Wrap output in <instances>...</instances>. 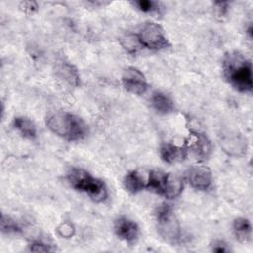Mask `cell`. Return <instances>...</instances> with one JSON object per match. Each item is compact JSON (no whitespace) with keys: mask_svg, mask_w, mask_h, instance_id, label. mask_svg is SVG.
<instances>
[{"mask_svg":"<svg viewBox=\"0 0 253 253\" xmlns=\"http://www.w3.org/2000/svg\"><path fill=\"white\" fill-rule=\"evenodd\" d=\"M187 180L190 185L199 191L208 190L212 182L211 170L206 166H193L187 173Z\"/></svg>","mask_w":253,"mask_h":253,"instance_id":"cell-7","label":"cell"},{"mask_svg":"<svg viewBox=\"0 0 253 253\" xmlns=\"http://www.w3.org/2000/svg\"><path fill=\"white\" fill-rule=\"evenodd\" d=\"M1 230L6 233H16L20 232L21 228L17 224L15 220H13L11 217L6 216L5 214H2L1 216Z\"/></svg>","mask_w":253,"mask_h":253,"instance_id":"cell-20","label":"cell"},{"mask_svg":"<svg viewBox=\"0 0 253 253\" xmlns=\"http://www.w3.org/2000/svg\"><path fill=\"white\" fill-rule=\"evenodd\" d=\"M182 191H183V181L177 176L168 174L163 196H165L168 199H175L182 193Z\"/></svg>","mask_w":253,"mask_h":253,"instance_id":"cell-17","label":"cell"},{"mask_svg":"<svg viewBox=\"0 0 253 253\" xmlns=\"http://www.w3.org/2000/svg\"><path fill=\"white\" fill-rule=\"evenodd\" d=\"M157 228L159 234L170 243H177L181 239V227L168 205H162L158 208Z\"/></svg>","mask_w":253,"mask_h":253,"instance_id":"cell-4","label":"cell"},{"mask_svg":"<svg viewBox=\"0 0 253 253\" xmlns=\"http://www.w3.org/2000/svg\"><path fill=\"white\" fill-rule=\"evenodd\" d=\"M21 8L24 9V11H28V12H34L37 10L38 6L36 2H32V1H26V2H22L21 4Z\"/></svg>","mask_w":253,"mask_h":253,"instance_id":"cell-24","label":"cell"},{"mask_svg":"<svg viewBox=\"0 0 253 253\" xmlns=\"http://www.w3.org/2000/svg\"><path fill=\"white\" fill-rule=\"evenodd\" d=\"M137 36L142 46L149 49L160 50L169 46V42L162 27L156 23H146Z\"/></svg>","mask_w":253,"mask_h":253,"instance_id":"cell-5","label":"cell"},{"mask_svg":"<svg viewBox=\"0 0 253 253\" xmlns=\"http://www.w3.org/2000/svg\"><path fill=\"white\" fill-rule=\"evenodd\" d=\"M151 105L159 114H169L174 110L173 101L161 92L153 93L151 97Z\"/></svg>","mask_w":253,"mask_h":253,"instance_id":"cell-14","label":"cell"},{"mask_svg":"<svg viewBox=\"0 0 253 253\" xmlns=\"http://www.w3.org/2000/svg\"><path fill=\"white\" fill-rule=\"evenodd\" d=\"M214 245L215 246L212 248V250L215 251V252H225V251H227V249L225 247V244L221 241H217L216 243H214Z\"/></svg>","mask_w":253,"mask_h":253,"instance_id":"cell-26","label":"cell"},{"mask_svg":"<svg viewBox=\"0 0 253 253\" xmlns=\"http://www.w3.org/2000/svg\"><path fill=\"white\" fill-rule=\"evenodd\" d=\"M223 71L229 83L239 92H251L252 68L251 63L237 51L229 52L223 60Z\"/></svg>","mask_w":253,"mask_h":253,"instance_id":"cell-1","label":"cell"},{"mask_svg":"<svg viewBox=\"0 0 253 253\" xmlns=\"http://www.w3.org/2000/svg\"><path fill=\"white\" fill-rule=\"evenodd\" d=\"M58 72L60 76L68 81L72 85H77L78 83V75L76 70L73 68V66L67 62H61L60 66L58 68Z\"/></svg>","mask_w":253,"mask_h":253,"instance_id":"cell-19","label":"cell"},{"mask_svg":"<svg viewBox=\"0 0 253 253\" xmlns=\"http://www.w3.org/2000/svg\"><path fill=\"white\" fill-rule=\"evenodd\" d=\"M46 126L53 133L69 141L80 140L87 134V126L84 121L64 111H57L48 115Z\"/></svg>","mask_w":253,"mask_h":253,"instance_id":"cell-2","label":"cell"},{"mask_svg":"<svg viewBox=\"0 0 253 253\" xmlns=\"http://www.w3.org/2000/svg\"><path fill=\"white\" fill-rule=\"evenodd\" d=\"M160 156L167 163H178L185 160L187 150L184 147L172 143H164L160 148Z\"/></svg>","mask_w":253,"mask_h":253,"instance_id":"cell-9","label":"cell"},{"mask_svg":"<svg viewBox=\"0 0 253 253\" xmlns=\"http://www.w3.org/2000/svg\"><path fill=\"white\" fill-rule=\"evenodd\" d=\"M57 232L61 237L64 238H70L71 236H73L74 232H75V228L73 226L72 223L68 222V221H63L62 223H60L57 227Z\"/></svg>","mask_w":253,"mask_h":253,"instance_id":"cell-22","label":"cell"},{"mask_svg":"<svg viewBox=\"0 0 253 253\" xmlns=\"http://www.w3.org/2000/svg\"><path fill=\"white\" fill-rule=\"evenodd\" d=\"M30 250L34 251V252H47V251H52L53 249L49 245H46L45 243H42L40 241H35L31 244Z\"/></svg>","mask_w":253,"mask_h":253,"instance_id":"cell-23","label":"cell"},{"mask_svg":"<svg viewBox=\"0 0 253 253\" xmlns=\"http://www.w3.org/2000/svg\"><path fill=\"white\" fill-rule=\"evenodd\" d=\"M167 177H168V174L164 173L163 171H160V170L150 171L148 179L146 181V188L151 191H154L159 195H163L165 186H166Z\"/></svg>","mask_w":253,"mask_h":253,"instance_id":"cell-10","label":"cell"},{"mask_svg":"<svg viewBox=\"0 0 253 253\" xmlns=\"http://www.w3.org/2000/svg\"><path fill=\"white\" fill-rule=\"evenodd\" d=\"M124 186L127 192L136 194L146 188V182L137 171H130L124 178Z\"/></svg>","mask_w":253,"mask_h":253,"instance_id":"cell-12","label":"cell"},{"mask_svg":"<svg viewBox=\"0 0 253 253\" xmlns=\"http://www.w3.org/2000/svg\"><path fill=\"white\" fill-rule=\"evenodd\" d=\"M133 4L137 7L138 10L144 13H149L157 10V3L151 0H139L133 2Z\"/></svg>","mask_w":253,"mask_h":253,"instance_id":"cell-21","label":"cell"},{"mask_svg":"<svg viewBox=\"0 0 253 253\" xmlns=\"http://www.w3.org/2000/svg\"><path fill=\"white\" fill-rule=\"evenodd\" d=\"M216 5V9L218 10V15H224L227 11V3L224 2H218L215 3Z\"/></svg>","mask_w":253,"mask_h":253,"instance_id":"cell-25","label":"cell"},{"mask_svg":"<svg viewBox=\"0 0 253 253\" xmlns=\"http://www.w3.org/2000/svg\"><path fill=\"white\" fill-rule=\"evenodd\" d=\"M222 147L224 151L228 152L231 155H242L244 152H246V139L244 140L243 137L239 135H233L229 138H226L222 142Z\"/></svg>","mask_w":253,"mask_h":253,"instance_id":"cell-11","label":"cell"},{"mask_svg":"<svg viewBox=\"0 0 253 253\" xmlns=\"http://www.w3.org/2000/svg\"><path fill=\"white\" fill-rule=\"evenodd\" d=\"M67 179L74 189L86 193L93 201L103 202L107 199V188L104 182L92 177L87 171L73 168L68 174Z\"/></svg>","mask_w":253,"mask_h":253,"instance_id":"cell-3","label":"cell"},{"mask_svg":"<svg viewBox=\"0 0 253 253\" xmlns=\"http://www.w3.org/2000/svg\"><path fill=\"white\" fill-rule=\"evenodd\" d=\"M233 232L241 242H248L251 239V224L248 219L238 217L233 221Z\"/></svg>","mask_w":253,"mask_h":253,"instance_id":"cell-15","label":"cell"},{"mask_svg":"<svg viewBox=\"0 0 253 253\" xmlns=\"http://www.w3.org/2000/svg\"><path fill=\"white\" fill-rule=\"evenodd\" d=\"M121 44L129 53H135L137 50H139L142 47V44L139 41L138 36L133 34H128L124 36L121 39Z\"/></svg>","mask_w":253,"mask_h":253,"instance_id":"cell-18","label":"cell"},{"mask_svg":"<svg viewBox=\"0 0 253 253\" xmlns=\"http://www.w3.org/2000/svg\"><path fill=\"white\" fill-rule=\"evenodd\" d=\"M14 127L21 133L22 136L28 139H35L37 136V128L34 123L25 117H17L14 119Z\"/></svg>","mask_w":253,"mask_h":253,"instance_id":"cell-13","label":"cell"},{"mask_svg":"<svg viewBox=\"0 0 253 253\" xmlns=\"http://www.w3.org/2000/svg\"><path fill=\"white\" fill-rule=\"evenodd\" d=\"M114 229H115L116 234L121 239H123L126 242H133L138 236L137 224L134 221H132L125 216L119 217L115 221Z\"/></svg>","mask_w":253,"mask_h":253,"instance_id":"cell-8","label":"cell"},{"mask_svg":"<svg viewBox=\"0 0 253 253\" xmlns=\"http://www.w3.org/2000/svg\"><path fill=\"white\" fill-rule=\"evenodd\" d=\"M125 89L134 95H142L147 90V82L143 73L135 67H127L122 77Z\"/></svg>","mask_w":253,"mask_h":253,"instance_id":"cell-6","label":"cell"},{"mask_svg":"<svg viewBox=\"0 0 253 253\" xmlns=\"http://www.w3.org/2000/svg\"><path fill=\"white\" fill-rule=\"evenodd\" d=\"M191 148L196 156L202 159L207 158L211 152L210 141L203 134H195V139L191 145Z\"/></svg>","mask_w":253,"mask_h":253,"instance_id":"cell-16","label":"cell"}]
</instances>
